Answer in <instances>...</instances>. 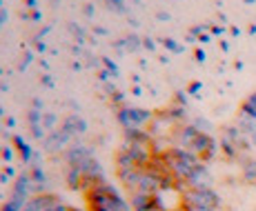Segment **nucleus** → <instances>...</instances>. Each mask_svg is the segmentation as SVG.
<instances>
[{
  "label": "nucleus",
  "instance_id": "1",
  "mask_svg": "<svg viewBox=\"0 0 256 211\" xmlns=\"http://www.w3.org/2000/svg\"><path fill=\"white\" fill-rule=\"evenodd\" d=\"M245 180H250V183H256V160H250V163H245Z\"/></svg>",
  "mask_w": 256,
  "mask_h": 211
}]
</instances>
